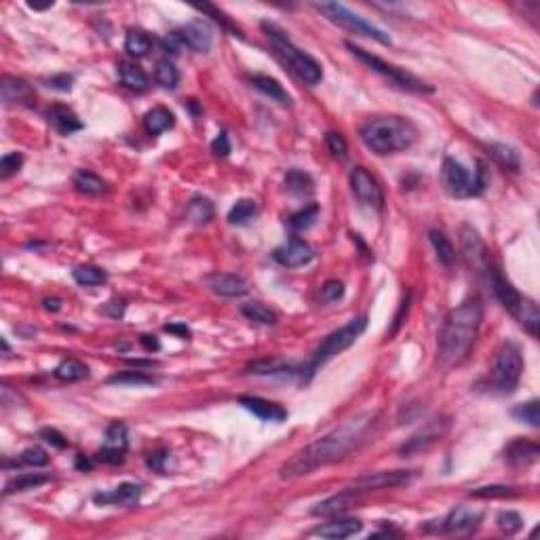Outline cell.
<instances>
[{
	"mask_svg": "<svg viewBox=\"0 0 540 540\" xmlns=\"http://www.w3.org/2000/svg\"><path fill=\"white\" fill-rule=\"evenodd\" d=\"M378 418L380 416L376 412H365V414H359L344 424H340L338 428L323 435L321 439L308 443L304 450L296 452L281 467V477L283 480L302 477V475H308L321 467H327V465H334V462L346 458L351 452L359 450L363 443L369 441V437L374 435V430L378 426Z\"/></svg>",
	"mask_w": 540,
	"mask_h": 540,
	"instance_id": "6da1fadb",
	"label": "cell"
},
{
	"mask_svg": "<svg viewBox=\"0 0 540 540\" xmlns=\"http://www.w3.org/2000/svg\"><path fill=\"white\" fill-rule=\"evenodd\" d=\"M483 321V306L480 300H467L452 308L437 338V355L443 365H460L469 357Z\"/></svg>",
	"mask_w": 540,
	"mask_h": 540,
	"instance_id": "7a4b0ae2",
	"label": "cell"
},
{
	"mask_svg": "<svg viewBox=\"0 0 540 540\" xmlns=\"http://www.w3.org/2000/svg\"><path fill=\"white\" fill-rule=\"evenodd\" d=\"M359 137L365 148H369L378 157H386L414 146L418 129L412 120L403 117H374L363 122Z\"/></svg>",
	"mask_w": 540,
	"mask_h": 540,
	"instance_id": "3957f363",
	"label": "cell"
},
{
	"mask_svg": "<svg viewBox=\"0 0 540 540\" xmlns=\"http://www.w3.org/2000/svg\"><path fill=\"white\" fill-rule=\"evenodd\" d=\"M262 30L270 38V43L277 49V53L290 63V68L300 76L306 85H319L323 80L321 63L314 60V58H310L308 53H304L302 49H298L292 43V38L287 36L285 30H281L277 23H270V21H262Z\"/></svg>",
	"mask_w": 540,
	"mask_h": 540,
	"instance_id": "277c9868",
	"label": "cell"
},
{
	"mask_svg": "<svg viewBox=\"0 0 540 540\" xmlns=\"http://www.w3.org/2000/svg\"><path fill=\"white\" fill-rule=\"evenodd\" d=\"M492 290L496 294V298L500 300V304L530 332L532 338H539V325H540V312L536 302L522 296L496 268L487 270Z\"/></svg>",
	"mask_w": 540,
	"mask_h": 540,
	"instance_id": "5b68a950",
	"label": "cell"
},
{
	"mask_svg": "<svg viewBox=\"0 0 540 540\" xmlns=\"http://www.w3.org/2000/svg\"><path fill=\"white\" fill-rule=\"evenodd\" d=\"M365 327H367V317H357V319L349 321L346 325H342L340 329L332 332V334L317 346V351L312 353L310 361L302 367V376H304V374L312 376L317 367H321L323 363L334 359L336 355L344 353L346 349H351V346L357 342V338L365 332Z\"/></svg>",
	"mask_w": 540,
	"mask_h": 540,
	"instance_id": "8992f818",
	"label": "cell"
},
{
	"mask_svg": "<svg viewBox=\"0 0 540 540\" xmlns=\"http://www.w3.org/2000/svg\"><path fill=\"white\" fill-rule=\"evenodd\" d=\"M522 371H524V359H522L519 346L515 342H504L492 367V378H489L492 391H496L498 395L515 393L522 380Z\"/></svg>",
	"mask_w": 540,
	"mask_h": 540,
	"instance_id": "52a82bcc",
	"label": "cell"
},
{
	"mask_svg": "<svg viewBox=\"0 0 540 540\" xmlns=\"http://www.w3.org/2000/svg\"><path fill=\"white\" fill-rule=\"evenodd\" d=\"M441 180L445 190L456 196V198H471L483 192L485 188V169L483 163H477L475 174H471L469 169H465L456 159H445L443 161V169H441Z\"/></svg>",
	"mask_w": 540,
	"mask_h": 540,
	"instance_id": "ba28073f",
	"label": "cell"
},
{
	"mask_svg": "<svg viewBox=\"0 0 540 540\" xmlns=\"http://www.w3.org/2000/svg\"><path fill=\"white\" fill-rule=\"evenodd\" d=\"M346 49H349L357 60L363 61L367 68H371L374 72H378L380 76L388 78L393 85H397V87H401V89H406V91H412V93H433V91H435L428 83H424L422 78L414 76L412 72H406L403 68H397V65H393V63H386L384 60H380L378 55H371L369 51H363L361 47H355L353 43H346Z\"/></svg>",
	"mask_w": 540,
	"mask_h": 540,
	"instance_id": "9c48e42d",
	"label": "cell"
},
{
	"mask_svg": "<svg viewBox=\"0 0 540 540\" xmlns=\"http://www.w3.org/2000/svg\"><path fill=\"white\" fill-rule=\"evenodd\" d=\"M317 11H321L329 21L355 32V34H361V36H367V38H374L378 41L380 45H391V38L376 26H371L369 21H365L363 17H359L357 13L349 11L344 4H338V2H321V4H314Z\"/></svg>",
	"mask_w": 540,
	"mask_h": 540,
	"instance_id": "30bf717a",
	"label": "cell"
},
{
	"mask_svg": "<svg viewBox=\"0 0 540 540\" xmlns=\"http://www.w3.org/2000/svg\"><path fill=\"white\" fill-rule=\"evenodd\" d=\"M351 188L363 207H369L374 211H380L384 207V192L365 167H355L351 171Z\"/></svg>",
	"mask_w": 540,
	"mask_h": 540,
	"instance_id": "8fae6325",
	"label": "cell"
},
{
	"mask_svg": "<svg viewBox=\"0 0 540 540\" xmlns=\"http://www.w3.org/2000/svg\"><path fill=\"white\" fill-rule=\"evenodd\" d=\"M450 428V422L445 418H435V420L426 422L424 428H420L416 435H412L403 445H401V454L403 456H414V454H420V452H426L428 448H433L437 441H441V437L448 433Z\"/></svg>",
	"mask_w": 540,
	"mask_h": 540,
	"instance_id": "7c38bea8",
	"label": "cell"
},
{
	"mask_svg": "<svg viewBox=\"0 0 540 540\" xmlns=\"http://www.w3.org/2000/svg\"><path fill=\"white\" fill-rule=\"evenodd\" d=\"M414 477L412 471H382V473H371V475H363L357 481H353L346 489L351 492H376V489H386V487H397V485H406Z\"/></svg>",
	"mask_w": 540,
	"mask_h": 540,
	"instance_id": "4fadbf2b",
	"label": "cell"
},
{
	"mask_svg": "<svg viewBox=\"0 0 540 540\" xmlns=\"http://www.w3.org/2000/svg\"><path fill=\"white\" fill-rule=\"evenodd\" d=\"M272 255L285 268H300V266H306L308 262H312L314 251H312V247L306 240L294 237L290 243H285L283 247L275 249Z\"/></svg>",
	"mask_w": 540,
	"mask_h": 540,
	"instance_id": "5bb4252c",
	"label": "cell"
},
{
	"mask_svg": "<svg viewBox=\"0 0 540 540\" xmlns=\"http://www.w3.org/2000/svg\"><path fill=\"white\" fill-rule=\"evenodd\" d=\"M483 519V513L480 509L473 507H456L443 522V530L450 534H469L473 530H477V526Z\"/></svg>",
	"mask_w": 540,
	"mask_h": 540,
	"instance_id": "9a60e30c",
	"label": "cell"
},
{
	"mask_svg": "<svg viewBox=\"0 0 540 540\" xmlns=\"http://www.w3.org/2000/svg\"><path fill=\"white\" fill-rule=\"evenodd\" d=\"M462 251H465V258L469 262V266H473L477 272H487L492 268L489 264V253L483 245V240L480 239V235L465 226L462 228Z\"/></svg>",
	"mask_w": 540,
	"mask_h": 540,
	"instance_id": "2e32d148",
	"label": "cell"
},
{
	"mask_svg": "<svg viewBox=\"0 0 540 540\" xmlns=\"http://www.w3.org/2000/svg\"><path fill=\"white\" fill-rule=\"evenodd\" d=\"M0 91H2V102L6 106H32L36 100L32 87L26 80L15 78V76H2Z\"/></svg>",
	"mask_w": 540,
	"mask_h": 540,
	"instance_id": "e0dca14e",
	"label": "cell"
},
{
	"mask_svg": "<svg viewBox=\"0 0 540 540\" xmlns=\"http://www.w3.org/2000/svg\"><path fill=\"white\" fill-rule=\"evenodd\" d=\"M181 45H186L188 49L196 51V53H207L213 45V36L211 30L207 28V23L203 21H190L184 28L178 30Z\"/></svg>",
	"mask_w": 540,
	"mask_h": 540,
	"instance_id": "ac0fdd59",
	"label": "cell"
},
{
	"mask_svg": "<svg viewBox=\"0 0 540 540\" xmlns=\"http://www.w3.org/2000/svg\"><path fill=\"white\" fill-rule=\"evenodd\" d=\"M357 502H359L357 492L344 489V492H340V494H336L332 498H325V500L317 502L310 509V513L317 515V517H336V515H342V513L351 511Z\"/></svg>",
	"mask_w": 540,
	"mask_h": 540,
	"instance_id": "d6986e66",
	"label": "cell"
},
{
	"mask_svg": "<svg viewBox=\"0 0 540 540\" xmlns=\"http://www.w3.org/2000/svg\"><path fill=\"white\" fill-rule=\"evenodd\" d=\"M239 403L251 412L255 418L264 422H275V424H281V422L287 418V410L279 403H272V401H266L262 397H240Z\"/></svg>",
	"mask_w": 540,
	"mask_h": 540,
	"instance_id": "ffe728a7",
	"label": "cell"
},
{
	"mask_svg": "<svg viewBox=\"0 0 540 540\" xmlns=\"http://www.w3.org/2000/svg\"><path fill=\"white\" fill-rule=\"evenodd\" d=\"M363 524L355 517H340L336 515V519L327 522V524H321L312 530V534L321 536V539H332V540H342L349 539V536H355L357 532H361Z\"/></svg>",
	"mask_w": 540,
	"mask_h": 540,
	"instance_id": "44dd1931",
	"label": "cell"
},
{
	"mask_svg": "<svg viewBox=\"0 0 540 540\" xmlns=\"http://www.w3.org/2000/svg\"><path fill=\"white\" fill-rule=\"evenodd\" d=\"M209 290L222 298H240L247 294V283L239 275L233 272H216L209 277Z\"/></svg>",
	"mask_w": 540,
	"mask_h": 540,
	"instance_id": "7402d4cb",
	"label": "cell"
},
{
	"mask_svg": "<svg viewBox=\"0 0 540 540\" xmlns=\"http://www.w3.org/2000/svg\"><path fill=\"white\" fill-rule=\"evenodd\" d=\"M540 448L539 443L534 441H528V439H515L513 443L507 445L504 450V460L515 465V467H522V465H532L539 460Z\"/></svg>",
	"mask_w": 540,
	"mask_h": 540,
	"instance_id": "603a6c76",
	"label": "cell"
},
{
	"mask_svg": "<svg viewBox=\"0 0 540 540\" xmlns=\"http://www.w3.org/2000/svg\"><path fill=\"white\" fill-rule=\"evenodd\" d=\"M142 496V487L137 483H120L110 494H95L93 500L97 504H120V507H133Z\"/></svg>",
	"mask_w": 540,
	"mask_h": 540,
	"instance_id": "cb8c5ba5",
	"label": "cell"
},
{
	"mask_svg": "<svg viewBox=\"0 0 540 540\" xmlns=\"http://www.w3.org/2000/svg\"><path fill=\"white\" fill-rule=\"evenodd\" d=\"M47 117H49V122L55 127V131H60L61 135H70V133L83 129V122L68 106H53Z\"/></svg>",
	"mask_w": 540,
	"mask_h": 540,
	"instance_id": "d4e9b609",
	"label": "cell"
},
{
	"mask_svg": "<svg viewBox=\"0 0 540 540\" xmlns=\"http://www.w3.org/2000/svg\"><path fill=\"white\" fill-rule=\"evenodd\" d=\"M119 76L120 83H122L127 89H133V91H146L148 85H150L146 72H144L139 65H135L133 61H120Z\"/></svg>",
	"mask_w": 540,
	"mask_h": 540,
	"instance_id": "484cf974",
	"label": "cell"
},
{
	"mask_svg": "<svg viewBox=\"0 0 540 540\" xmlns=\"http://www.w3.org/2000/svg\"><path fill=\"white\" fill-rule=\"evenodd\" d=\"M251 85H253L260 93H264V95H268L270 100L279 102L281 106H290V104H292L290 93L283 89V85H281L277 78H270V76H253V78H251Z\"/></svg>",
	"mask_w": 540,
	"mask_h": 540,
	"instance_id": "4316f807",
	"label": "cell"
},
{
	"mask_svg": "<svg viewBox=\"0 0 540 540\" xmlns=\"http://www.w3.org/2000/svg\"><path fill=\"white\" fill-rule=\"evenodd\" d=\"M174 122H176L174 115H171L167 108H163V106L148 110L146 117H144V127H146V131H148L150 135H161L163 131L171 129Z\"/></svg>",
	"mask_w": 540,
	"mask_h": 540,
	"instance_id": "83f0119b",
	"label": "cell"
},
{
	"mask_svg": "<svg viewBox=\"0 0 540 540\" xmlns=\"http://www.w3.org/2000/svg\"><path fill=\"white\" fill-rule=\"evenodd\" d=\"M186 216L192 224L205 226L213 220V203L205 196H194L186 207Z\"/></svg>",
	"mask_w": 540,
	"mask_h": 540,
	"instance_id": "f1b7e54d",
	"label": "cell"
},
{
	"mask_svg": "<svg viewBox=\"0 0 540 540\" xmlns=\"http://www.w3.org/2000/svg\"><path fill=\"white\" fill-rule=\"evenodd\" d=\"M489 157L502 167V169H509V171H519L522 169V159L519 154L507 146V144H492L489 146Z\"/></svg>",
	"mask_w": 540,
	"mask_h": 540,
	"instance_id": "f546056e",
	"label": "cell"
},
{
	"mask_svg": "<svg viewBox=\"0 0 540 540\" xmlns=\"http://www.w3.org/2000/svg\"><path fill=\"white\" fill-rule=\"evenodd\" d=\"M428 239L435 247V253H437V260L443 264V266H452L454 264V258H456V251H454V245L452 240L445 237V233L437 231V228H430L428 231Z\"/></svg>",
	"mask_w": 540,
	"mask_h": 540,
	"instance_id": "4dcf8cb0",
	"label": "cell"
},
{
	"mask_svg": "<svg viewBox=\"0 0 540 540\" xmlns=\"http://www.w3.org/2000/svg\"><path fill=\"white\" fill-rule=\"evenodd\" d=\"M152 49V41L146 32L142 30H129L127 36H125V51L131 55V58H144L148 55Z\"/></svg>",
	"mask_w": 540,
	"mask_h": 540,
	"instance_id": "1f68e13d",
	"label": "cell"
},
{
	"mask_svg": "<svg viewBox=\"0 0 540 540\" xmlns=\"http://www.w3.org/2000/svg\"><path fill=\"white\" fill-rule=\"evenodd\" d=\"M55 378L61 382H78L89 378V367L83 361L65 359L55 367Z\"/></svg>",
	"mask_w": 540,
	"mask_h": 540,
	"instance_id": "d6a6232c",
	"label": "cell"
},
{
	"mask_svg": "<svg viewBox=\"0 0 540 540\" xmlns=\"http://www.w3.org/2000/svg\"><path fill=\"white\" fill-rule=\"evenodd\" d=\"M49 480H51V477H49V475H43V473H21V475H17V477H13V480L6 481V485H4V494L9 496V494H15V492L34 489V487H38V485L47 483Z\"/></svg>",
	"mask_w": 540,
	"mask_h": 540,
	"instance_id": "836d02e7",
	"label": "cell"
},
{
	"mask_svg": "<svg viewBox=\"0 0 540 540\" xmlns=\"http://www.w3.org/2000/svg\"><path fill=\"white\" fill-rule=\"evenodd\" d=\"M240 312L249 319V321H255L260 325H275L279 321L277 312L270 310L268 306L260 304V302H247L240 306Z\"/></svg>",
	"mask_w": 540,
	"mask_h": 540,
	"instance_id": "e575fe53",
	"label": "cell"
},
{
	"mask_svg": "<svg viewBox=\"0 0 540 540\" xmlns=\"http://www.w3.org/2000/svg\"><path fill=\"white\" fill-rule=\"evenodd\" d=\"M258 216V205L251 198H240L235 203V207L228 213V222L233 226H247Z\"/></svg>",
	"mask_w": 540,
	"mask_h": 540,
	"instance_id": "d590c367",
	"label": "cell"
},
{
	"mask_svg": "<svg viewBox=\"0 0 540 540\" xmlns=\"http://www.w3.org/2000/svg\"><path fill=\"white\" fill-rule=\"evenodd\" d=\"M74 186L78 192H85V194H102L106 192V181L102 180L100 176H95L93 171H87V169H80L74 174Z\"/></svg>",
	"mask_w": 540,
	"mask_h": 540,
	"instance_id": "8d00e7d4",
	"label": "cell"
},
{
	"mask_svg": "<svg viewBox=\"0 0 540 540\" xmlns=\"http://www.w3.org/2000/svg\"><path fill=\"white\" fill-rule=\"evenodd\" d=\"M108 279L106 270L97 268V266H91V264H85V266H78L74 270V281L78 285H85V287H95V285H104Z\"/></svg>",
	"mask_w": 540,
	"mask_h": 540,
	"instance_id": "74e56055",
	"label": "cell"
},
{
	"mask_svg": "<svg viewBox=\"0 0 540 540\" xmlns=\"http://www.w3.org/2000/svg\"><path fill=\"white\" fill-rule=\"evenodd\" d=\"M285 186H287V190H290L292 194H296V196H306V194H310V192L314 190V181H312V178H310L306 171H302V169H292V171L285 176Z\"/></svg>",
	"mask_w": 540,
	"mask_h": 540,
	"instance_id": "f35d334b",
	"label": "cell"
},
{
	"mask_svg": "<svg viewBox=\"0 0 540 540\" xmlns=\"http://www.w3.org/2000/svg\"><path fill=\"white\" fill-rule=\"evenodd\" d=\"M154 78L161 87L165 89H176L178 83H180V72L178 68L174 65V61L169 60H159L157 61V68H154Z\"/></svg>",
	"mask_w": 540,
	"mask_h": 540,
	"instance_id": "ab89813d",
	"label": "cell"
},
{
	"mask_svg": "<svg viewBox=\"0 0 540 540\" xmlns=\"http://www.w3.org/2000/svg\"><path fill=\"white\" fill-rule=\"evenodd\" d=\"M108 384H129V386H152L157 384V380L152 376H148L146 371L139 369H129V371H120L108 378Z\"/></svg>",
	"mask_w": 540,
	"mask_h": 540,
	"instance_id": "60d3db41",
	"label": "cell"
},
{
	"mask_svg": "<svg viewBox=\"0 0 540 540\" xmlns=\"http://www.w3.org/2000/svg\"><path fill=\"white\" fill-rule=\"evenodd\" d=\"M317 218H319V205L312 203V205L304 207L302 211L294 213V216L290 218V226H292L294 231H308L310 226H314Z\"/></svg>",
	"mask_w": 540,
	"mask_h": 540,
	"instance_id": "b9f144b4",
	"label": "cell"
},
{
	"mask_svg": "<svg viewBox=\"0 0 540 540\" xmlns=\"http://www.w3.org/2000/svg\"><path fill=\"white\" fill-rule=\"evenodd\" d=\"M513 496H519V492L517 487L509 485H485L471 492V498H513Z\"/></svg>",
	"mask_w": 540,
	"mask_h": 540,
	"instance_id": "7bdbcfd3",
	"label": "cell"
},
{
	"mask_svg": "<svg viewBox=\"0 0 540 540\" xmlns=\"http://www.w3.org/2000/svg\"><path fill=\"white\" fill-rule=\"evenodd\" d=\"M513 418H517L519 422H526L530 426H539L540 424V414H539V401H528V403H522L517 406L513 412Z\"/></svg>",
	"mask_w": 540,
	"mask_h": 540,
	"instance_id": "ee69618b",
	"label": "cell"
},
{
	"mask_svg": "<svg viewBox=\"0 0 540 540\" xmlns=\"http://www.w3.org/2000/svg\"><path fill=\"white\" fill-rule=\"evenodd\" d=\"M196 11H201V13H205V15H211V17H213V21H218V23H220L224 30H228L233 36H243L239 28H237V26H235V23H233V21H231V19L222 13V11H218L213 4H196Z\"/></svg>",
	"mask_w": 540,
	"mask_h": 540,
	"instance_id": "f6af8a7d",
	"label": "cell"
},
{
	"mask_svg": "<svg viewBox=\"0 0 540 540\" xmlns=\"http://www.w3.org/2000/svg\"><path fill=\"white\" fill-rule=\"evenodd\" d=\"M496 524H498L500 532H504V534H515V532L522 530V524H524V522H522V517H519L515 511H502V513H498Z\"/></svg>",
	"mask_w": 540,
	"mask_h": 540,
	"instance_id": "bcb514c9",
	"label": "cell"
},
{
	"mask_svg": "<svg viewBox=\"0 0 540 540\" xmlns=\"http://www.w3.org/2000/svg\"><path fill=\"white\" fill-rule=\"evenodd\" d=\"M106 445L110 448H127V426L122 422H112L106 428Z\"/></svg>",
	"mask_w": 540,
	"mask_h": 540,
	"instance_id": "7dc6e473",
	"label": "cell"
},
{
	"mask_svg": "<svg viewBox=\"0 0 540 540\" xmlns=\"http://www.w3.org/2000/svg\"><path fill=\"white\" fill-rule=\"evenodd\" d=\"M325 146H327V150L332 152V157H336V159H340V161L346 159L349 146H346V142H344V137H342L340 133L329 131V133L325 135Z\"/></svg>",
	"mask_w": 540,
	"mask_h": 540,
	"instance_id": "c3c4849f",
	"label": "cell"
},
{
	"mask_svg": "<svg viewBox=\"0 0 540 540\" xmlns=\"http://www.w3.org/2000/svg\"><path fill=\"white\" fill-rule=\"evenodd\" d=\"M19 460L23 465H30V467H45V465H49V454L41 445H32V448L21 452Z\"/></svg>",
	"mask_w": 540,
	"mask_h": 540,
	"instance_id": "681fc988",
	"label": "cell"
},
{
	"mask_svg": "<svg viewBox=\"0 0 540 540\" xmlns=\"http://www.w3.org/2000/svg\"><path fill=\"white\" fill-rule=\"evenodd\" d=\"M344 298V283L338 279H329L323 283L321 287V302L329 304V302H338Z\"/></svg>",
	"mask_w": 540,
	"mask_h": 540,
	"instance_id": "f907efd6",
	"label": "cell"
},
{
	"mask_svg": "<svg viewBox=\"0 0 540 540\" xmlns=\"http://www.w3.org/2000/svg\"><path fill=\"white\" fill-rule=\"evenodd\" d=\"M23 165V157L19 152H9L0 159V176L2 178H9L13 174H17Z\"/></svg>",
	"mask_w": 540,
	"mask_h": 540,
	"instance_id": "816d5d0a",
	"label": "cell"
},
{
	"mask_svg": "<svg viewBox=\"0 0 540 540\" xmlns=\"http://www.w3.org/2000/svg\"><path fill=\"white\" fill-rule=\"evenodd\" d=\"M97 460L104 462V465H120L125 460V450L122 448H110V445H104L97 454Z\"/></svg>",
	"mask_w": 540,
	"mask_h": 540,
	"instance_id": "f5cc1de1",
	"label": "cell"
},
{
	"mask_svg": "<svg viewBox=\"0 0 540 540\" xmlns=\"http://www.w3.org/2000/svg\"><path fill=\"white\" fill-rule=\"evenodd\" d=\"M41 439H45L49 445L60 448V450H63V448L68 445V439L61 435L60 430H55V428H43V430H41Z\"/></svg>",
	"mask_w": 540,
	"mask_h": 540,
	"instance_id": "db71d44e",
	"label": "cell"
},
{
	"mask_svg": "<svg viewBox=\"0 0 540 540\" xmlns=\"http://www.w3.org/2000/svg\"><path fill=\"white\" fill-rule=\"evenodd\" d=\"M211 152L216 157H228L231 154V139H228V135L224 131L218 133V137L211 142Z\"/></svg>",
	"mask_w": 540,
	"mask_h": 540,
	"instance_id": "11a10c76",
	"label": "cell"
},
{
	"mask_svg": "<svg viewBox=\"0 0 540 540\" xmlns=\"http://www.w3.org/2000/svg\"><path fill=\"white\" fill-rule=\"evenodd\" d=\"M167 458H169V454H167L165 450H159V452H152V454L148 456L146 465H148L152 471H157V473H165V462H167Z\"/></svg>",
	"mask_w": 540,
	"mask_h": 540,
	"instance_id": "9f6ffc18",
	"label": "cell"
},
{
	"mask_svg": "<svg viewBox=\"0 0 540 540\" xmlns=\"http://www.w3.org/2000/svg\"><path fill=\"white\" fill-rule=\"evenodd\" d=\"M45 83H47V87H51V89H58V91H70V89H72L74 78H72L70 74H58V76L47 78Z\"/></svg>",
	"mask_w": 540,
	"mask_h": 540,
	"instance_id": "6f0895ef",
	"label": "cell"
},
{
	"mask_svg": "<svg viewBox=\"0 0 540 540\" xmlns=\"http://www.w3.org/2000/svg\"><path fill=\"white\" fill-rule=\"evenodd\" d=\"M104 312L110 314V317H115V319H119V317H122V312H125V304H122V302H110V304L104 308Z\"/></svg>",
	"mask_w": 540,
	"mask_h": 540,
	"instance_id": "680465c9",
	"label": "cell"
},
{
	"mask_svg": "<svg viewBox=\"0 0 540 540\" xmlns=\"http://www.w3.org/2000/svg\"><path fill=\"white\" fill-rule=\"evenodd\" d=\"M165 332L178 334V336H181V338H188V336H190V329H188L184 323H169V325H165Z\"/></svg>",
	"mask_w": 540,
	"mask_h": 540,
	"instance_id": "91938a15",
	"label": "cell"
},
{
	"mask_svg": "<svg viewBox=\"0 0 540 540\" xmlns=\"http://www.w3.org/2000/svg\"><path fill=\"white\" fill-rule=\"evenodd\" d=\"M139 340H142L144 349H146V351H150V353H152V351H159V349H161V344H159V340H157L154 336H142Z\"/></svg>",
	"mask_w": 540,
	"mask_h": 540,
	"instance_id": "94428289",
	"label": "cell"
},
{
	"mask_svg": "<svg viewBox=\"0 0 540 540\" xmlns=\"http://www.w3.org/2000/svg\"><path fill=\"white\" fill-rule=\"evenodd\" d=\"M43 304H45V308H47V310H53V312H55V310H60L61 308L60 298H47V300L43 302Z\"/></svg>",
	"mask_w": 540,
	"mask_h": 540,
	"instance_id": "6125c7cd",
	"label": "cell"
},
{
	"mask_svg": "<svg viewBox=\"0 0 540 540\" xmlns=\"http://www.w3.org/2000/svg\"><path fill=\"white\" fill-rule=\"evenodd\" d=\"M76 467L83 469V471H89V469H91V462H89L85 456H76Z\"/></svg>",
	"mask_w": 540,
	"mask_h": 540,
	"instance_id": "be15d7a7",
	"label": "cell"
},
{
	"mask_svg": "<svg viewBox=\"0 0 540 540\" xmlns=\"http://www.w3.org/2000/svg\"><path fill=\"white\" fill-rule=\"evenodd\" d=\"M28 6H30V9H34V11H43V9H51V6H53V0H51V2H47V4H36V2H28Z\"/></svg>",
	"mask_w": 540,
	"mask_h": 540,
	"instance_id": "e7e4bbea",
	"label": "cell"
}]
</instances>
